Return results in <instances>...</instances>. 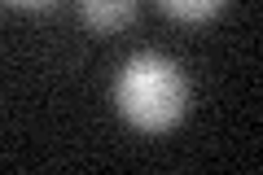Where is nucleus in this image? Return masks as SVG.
<instances>
[{
    "mask_svg": "<svg viewBox=\"0 0 263 175\" xmlns=\"http://www.w3.org/2000/svg\"><path fill=\"white\" fill-rule=\"evenodd\" d=\"M158 5L180 22H206L224 9V0H158Z\"/></svg>",
    "mask_w": 263,
    "mask_h": 175,
    "instance_id": "7ed1b4c3",
    "label": "nucleus"
},
{
    "mask_svg": "<svg viewBox=\"0 0 263 175\" xmlns=\"http://www.w3.org/2000/svg\"><path fill=\"white\" fill-rule=\"evenodd\" d=\"M5 5H13V9H48L53 0H5Z\"/></svg>",
    "mask_w": 263,
    "mask_h": 175,
    "instance_id": "20e7f679",
    "label": "nucleus"
},
{
    "mask_svg": "<svg viewBox=\"0 0 263 175\" xmlns=\"http://www.w3.org/2000/svg\"><path fill=\"white\" fill-rule=\"evenodd\" d=\"M114 105L141 131H167L189 110V83L171 57L162 53H132L114 79Z\"/></svg>",
    "mask_w": 263,
    "mask_h": 175,
    "instance_id": "f257e3e1",
    "label": "nucleus"
},
{
    "mask_svg": "<svg viewBox=\"0 0 263 175\" xmlns=\"http://www.w3.org/2000/svg\"><path fill=\"white\" fill-rule=\"evenodd\" d=\"M79 18L92 31H123L136 18V0H79Z\"/></svg>",
    "mask_w": 263,
    "mask_h": 175,
    "instance_id": "f03ea898",
    "label": "nucleus"
}]
</instances>
